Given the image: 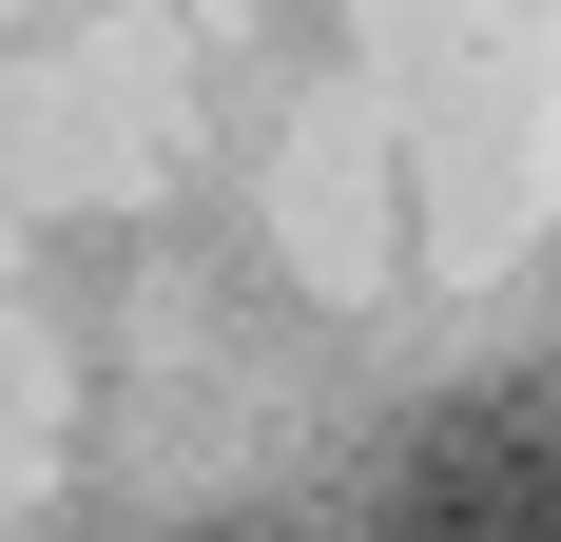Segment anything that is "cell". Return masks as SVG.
<instances>
[{
  "label": "cell",
  "mask_w": 561,
  "mask_h": 542,
  "mask_svg": "<svg viewBox=\"0 0 561 542\" xmlns=\"http://www.w3.org/2000/svg\"><path fill=\"white\" fill-rule=\"evenodd\" d=\"M368 542H561V387H465V407H426Z\"/></svg>",
  "instance_id": "1"
}]
</instances>
